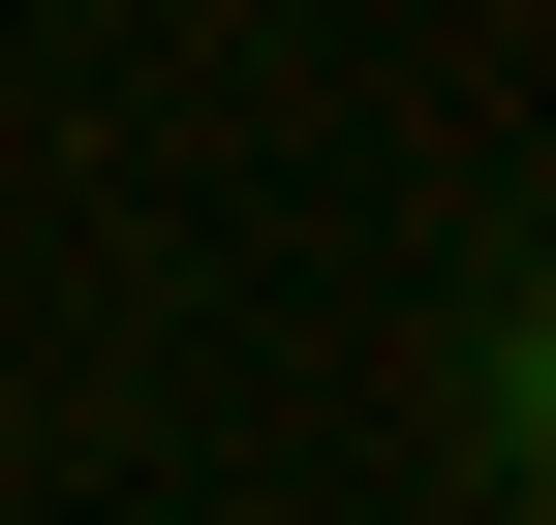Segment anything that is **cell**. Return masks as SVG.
Here are the masks:
<instances>
[{
    "mask_svg": "<svg viewBox=\"0 0 556 525\" xmlns=\"http://www.w3.org/2000/svg\"><path fill=\"white\" fill-rule=\"evenodd\" d=\"M433 464H464V525H526V495H556V279H526V247H464V341H433Z\"/></svg>",
    "mask_w": 556,
    "mask_h": 525,
    "instance_id": "1",
    "label": "cell"
}]
</instances>
